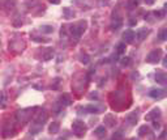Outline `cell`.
<instances>
[{
	"label": "cell",
	"mask_w": 167,
	"mask_h": 140,
	"mask_svg": "<svg viewBox=\"0 0 167 140\" xmlns=\"http://www.w3.org/2000/svg\"><path fill=\"white\" fill-rule=\"evenodd\" d=\"M145 3H146L148 5H153L155 3V0H145Z\"/></svg>",
	"instance_id": "cell-28"
},
{
	"label": "cell",
	"mask_w": 167,
	"mask_h": 140,
	"mask_svg": "<svg viewBox=\"0 0 167 140\" xmlns=\"http://www.w3.org/2000/svg\"><path fill=\"white\" fill-rule=\"evenodd\" d=\"M162 55H163L162 50H161V49H155V50H153V51H151V53L146 56V62L150 63V64L159 63V60L162 59Z\"/></svg>",
	"instance_id": "cell-6"
},
{
	"label": "cell",
	"mask_w": 167,
	"mask_h": 140,
	"mask_svg": "<svg viewBox=\"0 0 167 140\" xmlns=\"http://www.w3.org/2000/svg\"><path fill=\"white\" fill-rule=\"evenodd\" d=\"M25 46H26V43H25V41H22V38L12 39L9 42V50L14 51V53H22Z\"/></svg>",
	"instance_id": "cell-5"
},
{
	"label": "cell",
	"mask_w": 167,
	"mask_h": 140,
	"mask_svg": "<svg viewBox=\"0 0 167 140\" xmlns=\"http://www.w3.org/2000/svg\"><path fill=\"white\" fill-rule=\"evenodd\" d=\"M7 106V96L4 92H0V107Z\"/></svg>",
	"instance_id": "cell-25"
},
{
	"label": "cell",
	"mask_w": 167,
	"mask_h": 140,
	"mask_svg": "<svg viewBox=\"0 0 167 140\" xmlns=\"http://www.w3.org/2000/svg\"><path fill=\"white\" fill-rule=\"evenodd\" d=\"M63 13H64V17L65 18H72V17H75V11L73 9H71V8H64L63 9Z\"/></svg>",
	"instance_id": "cell-21"
},
{
	"label": "cell",
	"mask_w": 167,
	"mask_h": 140,
	"mask_svg": "<svg viewBox=\"0 0 167 140\" xmlns=\"http://www.w3.org/2000/svg\"><path fill=\"white\" fill-rule=\"evenodd\" d=\"M155 81L159 83V84H162L165 85L167 83V76H166V73L165 72H157L155 73Z\"/></svg>",
	"instance_id": "cell-15"
},
{
	"label": "cell",
	"mask_w": 167,
	"mask_h": 140,
	"mask_svg": "<svg viewBox=\"0 0 167 140\" xmlns=\"http://www.w3.org/2000/svg\"><path fill=\"white\" fill-rule=\"evenodd\" d=\"M94 134H96V136H97V137L102 139V137H105V136H106V128H105L103 126H101V127L96 128V131H94Z\"/></svg>",
	"instance_id": "cell-19"
},
{
	"label": "cell",
	"mask_w": 167,
	"mask_h": 140,
	"mask_svg": "<svg viewBox=\"0 0 167 140\" xmlns=\"http://www.w3.org/2000/svg\"><path fill=\"white\" fill-rule=\"evenodd\" d=\"M39 30H41V33L51 34V33H54V26H51V25H42L39 28Z\"/></svg>",
	"instance_id": "cell-20"
},
{
	"label": "cell",
	"mask_w": 167,
	"mask_h": 140,
	"mask_svg": "<svg viewBox=\"0 0 167 140\" xmlns=\"http://www.w3.org/2000/svg\"><path fill=\"white\" fill-rule=\"evenodd\" d=\"M47 118H48V115H47L45 111L39 113V115H38L37 118H35L34 122L32 123V127H30V134H32V135H37V134H39V132L42 131V128H43V126H45V123H46V121H47Z\"/></svg>",
	"instance_id": "cell-1"
},
{
	"label": "cell",
	"mask_w": 167,
	"mask_h": 140,
	"mask_svg": "<svg viewBox=\"0 0 167 140\" xmlns=\"http://www.w3.org/2000/svg\"><path fill=\"white\" fill-rule=\"evenodd\" d=\"M71 104H72L71 96H68V94L60 96V98H59V105H60V106H69Z\"/></svg>",
	"instance_id": "cell-14"
},
{
	"label": "cell",
	"mask_w": 167,
	"mask_h": 140,
	"mask_svg": "<svg viewBox=\"0 0 167 140\" xmlns=\"http://www.w3.org/2000/svg\"><path fill=\"white\" fill-rule=\"evenodd\" d=\"M72 131H73V134L77 136V137H84L86 131H88V127H86V124L82 122V121H73L72 123Z\"/></svg>",
	"instance_id": "cell-3"
},
{
	"label": "cell",
	"mask_w": 167,
	"mask_h": 140,
	"mask_svg": "<svg viewBox=\"0 0 167 140\" xmlns=\"http://www.w3.org/2000/svg\"><path fill=\"white\" fill-rule=\"evenodd\" d=\"M123 39H124V42H127V43H132L133 39H135V32L130 30V29L125 30L124 33H123Z\"/></svg>",
	"instance_id": "cell-12"
},
{
	"label": "cell",
	"mask_w": 167,
	"mask_h": 140,
	"mask_svg": "<svg viewBox=\"0 0 167 140\" xmlns=\"http://www.w3.org/2000/svg\"><path fill=\"white\" fill-rule=\"evenodd\" d=\"M137 119H139V109H136L135 111L129 113L127 115V123L129 124V126H135V124L137 123Z\"/></svg>",
	"instance_id": "cell-9"
},
{
	"label": "cell",
	"mask_w": 167,
	"mask_h": 140,
	"mask_svg": "<svg viewBox=\"0 0 167 140\" xmlns=\"http://www.w3.org/2000/svg\"><path fill=\"white\" fill-rule=\"evenodd\" d=\"M80 59H81V62L84 64H88L89 63V56L86 55V54H81V55H80Z\"/></svg>",
	"instance_id": "cell-27"
},
{
	"label": "cell",
	"mask_w": 167,
	"mask_h": 140,
	"mask_svg": "<svg viewBox=\"0 0 167 140\" xmlns=\"http://www.w3.org/2000/svg\"><path fill=\"white\" fill-rule=\"evenodd\" d=\"M77 111L80 114H97V113L101 111V107H98L96 105H86V106L78 107Z\"/></svg>",
	"instance_id": "cell-7"
},
{
	"label": "cell",
	"mask_w": 167,
	"mask_h": 140,
	"mask_svg": "<svg viewBox=\"0 0 167 140\" xmlns=\"http://www.w3.org/2000/svg\"><path fill=\"white\" fill-rule=\"evenodd\" d=\"M60 130V124L57 123V122H52L51 124H50V127H48V131H50V134H57Z\"/></svg>",
	"instance_id": "cell-17"
},
{
	"label": "cell",
	"mask_w": 167,
	"mask_h": 140,
	"mask_svg": "<svg viewBox=\"0 0 167 140\" xmlns=\"http://www.w3.org/2000/svg\"><path fill=\"white\" fill-rule=\"evenodd\" d=\"M50 3H52V4H59L60 0H50Z\"/></svg>",
	"instance_id": "cell-29"
},
{
	"label": "cell",
	"mask_w": 167,
	"mask_h": 140,
	"mask_svg": "<svg viewBox=\"0 0 167 140\" xmlns=\"http://www.w3.org/2000/svg\"><path fill=\"white\" fill-rule=\"evenodd\" d=\"M121 65H123V67H128V65L130 64V59L127 56V58H121Z\"/></svg>",
	"instance_id": "cell-26"
},
{
	"label": "cell",
	"mask_w": 167,
	"mask_h": 140,
	"mask_svg": "<svg viewBox=\"0 0 167 140\" xmlns=\"http://www.w3.org/2000/svg\"><path fill=\"white\" fill-rule=\"evenodd\" d=\"M34 110H35V107H33V109H22V110H20V111H17L16 113L17 122L21 123V124L29 122L30 121V118H32V115H33Z\"/></svg>",
	"instance_id": "cell-4"
},
{
	"label": "cell",
	"mask_w": 167,
	"mask_h": 140,
	"mask_svg": "<svg viewBox=\"0 0 167 140\" xmlns=\"http://www.w3.org/2000/svg\"><path fill=\"white\" fill-rule=\"evenodd\" d=\"M130 140H139V139H130Z\"/></svg>",
	"instance_id": "cell-30"
},
{
	"label": "cell",
	"mask_w": 167,
	"mask_h": 140,
	"mask_svg": "<svg viewBox=\"0 0 167 140\" xmlns=\"http://www.w3.org/2000/svg\"><path fill=\"white\" fill-rule=\"evenodd\" d=\"M103 122L107 124L108 127H114V126H115V123H116V119H115V117H114L112 114H107V115L105 117Z\"/></svg>",
	"instance_id": "cell-16"
},
{
	"label": "cell",
	"mask_w": 167,
	"mask_h": 140,
	"mask_svg": "<svg viewBox=\"0 0 167 140\" xmlns=\"http://www.w3.org/2000/svg\"><path fill=\"white\" fill-rule=\"evenodd\" d=\"M150 134H151V132H150L148 126H141L139 128V135L140 136H146V135H150Z\"/></svg>",
	"instance_id": "cell-22"
},
{
	"label": "cell",
	"mask_w": 167,
	"mask_h": 140,
	"mask_svg": "<svg viewBox=\"0 0 167 140\" xmlns=\"http://www.w3.org/2000/svg\"><path fill=\"white\" fill-rule=\"evenodd\" d=\"M149 33H150V32H149V29H145V28L140 29V30L136 33V38H137V41H139V42H142V41L149 35Z\"/></svg>",
	"instance_id": "cell-13"
},
{
	"label": "cell",
	"mask_w": 167,
	"mask_h": 140,
	"mask_svg": "<svg viewBox=\"0 0 167 140\" xmlns=\"http://www.w3.org/2000/svg\"><path fill=\"white\" fill-rule=\"evenodd\" d=\"M124 53H125V43H119V45L116 46V54L121 55Z\"/></svg>",
	"instance_id": "cell-24"
},
{
	"label": "cell",
	"mask_w": 167,
	"mask_h": 140,
	"mask_svg": "<svg viewBox=\"0 0 167 140\" xmlns=\"http://www.w3.org/2000/svg\"><path fill=\"white\" fill-rule=\"evenodd\" d=\"M149 96L154 100H162L166 96V91L165 89H151L149 92Z\"/></svg>",
	"instance_id": "cell-10"
},
{
	"label": "cell",
	"mask_w": 167,
	"mask_h": 140,
	"mask_svg": "<svg viewBox=\"0 0 167 140\" xmlns=\"http://www.w3.org/2000/svg\"><path fill=\"white\" fill-rule=\"evenodd\" d=\"M161 118V110H159L158 107H154L153 110H150V111L146 114V117H145V119L146 121H157Z\"/></svg>",
	"instance_id": "cell-8"
},
{
	"label": "cell",
	"mask_w": 167,
	"mask_h": 140,
	"mask_svg": "<svg viewBox=\"0 0 167 140\" xmlns=\"http://www.w3.org/2000/svg\"><path fill=\"white\" fill-rule=\"evenodd\" d=\"M43 53H45V55L42 56L43 60H50L52 56H54V51L52 49H43Z\"/></svg>",
	"instance_id": "cell-18"
},
{
	"label": "cell",
	"mask_w": 167,
	"mask_h": 140,
	"mask_svg": "<svg viewBox=\"0 0 167 140\" xmlns=\"http://www.w3.org/2000/svg\"><path fill=\"white\" fill-rule=\"evenodd\" d=\"M158 39L161 41V42H163V41L167 39V29H166V28H162L161 32L158 33Z\"/></svg>",
	"instance_id": "cell-23"
},
{
	"label": "cell",
	"mask_w": 167,
	"mask_h": 140,
	"mask_svg": "<svg viewBox=\"0 0 167 140\" xmlns=\"http://www.w3.org/2000/svg\"><path fill=\"white\" fill-rule=\"evenodd\" d=\"M86 28H88V23H86L85 20H81V21H77L76 24H73L71 26L69 32H71V35L75 39H78L80 37L84 34V32L86 30Z\"/></svg>",
	"instance_id": "cell-2"
},
{
	"label": "cell",
	"mask_w": 167,
	"mask_h": 140,
	"mask_svg": "<svg viewBox=\"0 0 167 140\" xmlns=\"http://www.w3.org/2000/svg\"><path fill=\"white\" fill-rule=\"evenodd\" d=\"M121 25H123V18H121L120 14L118 13L116 16L112 17V21H111V29H112V30H118V29L121 28Z\"/></svg>",
	"instance_id": "cell-11"
}]
</instances>
